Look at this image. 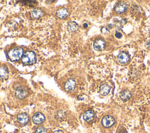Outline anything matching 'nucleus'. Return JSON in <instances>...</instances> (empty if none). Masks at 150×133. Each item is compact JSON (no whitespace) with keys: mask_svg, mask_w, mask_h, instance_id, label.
<instances>
[{"mask_svg":"<svg viewBox=\"0 0 150 133\" xmlns=\"http://www.w3.org/2000/svg\"><path fill=\"white\" fill-rule=\"evenodd\" d=\"M23 55V49L20 47H15L11 49L8 52L9 58L12 61H16L22 59Z\"/></svg>","mask_w":150,"mask_h":133,"instance_id":"nucleus-1","label":"nucleus"},{"mask_svg":"<svg viewBox=\"0 0 150 133\" xmlns=\"http://www.w3.org/2000/svg\"><path fill=\"white\" fill-rule=\"evenodd\" d=\"M21 60L24 64H33L36 62V56L34 52L28 51L23 54Z\"/></svg>","mask_w":150,"mask_h":133,"instance_id":"nucleus-2","label":"nucleus"},{"mask_svg":"<svg viewBox=\"0 0 150 133\" xmlns=\"http://www.w3.org/2000/svg\"><path fill=\"white\" fill-rule=\"evenodd\" d=\"M114 123L115 120L111 115H105L101 120L102 125H103V127L105 128H109L112 126L114 124Z\"/></svg>","mask_w":150,"mask_h":133,"instance_id":"nucleus-3","label":"nucleus"},{"mask_svg":"<svg viewBox=\"0 0 150 133\" xmlns=\"http://www.w3.org/2000/svg\"><path fill=\"white\" fill-rule=\"evenodd\" d=\"M28 91L24 88L22 87H18L15 92V96L19 99L25 98L28 96Z\"/></svg>","mask_w":150,"mask_h":133,"instance_id":"nucleus-4","label":"nucleus"},{"mask_svg":"<svg viewBox=\"0 0 150 133\" xmlns=\"http://www.w3.org/2000/svg\"><path fill=\"white\" fill-rule=\"evenodd\" d=\"M117 60L120 64H125L129 62V56L128 53H127L126 52H121L117 56Z\"/></svg>","mask_w":150,"mask_h":133,"instance_id":"nucleus-5","label":"nucleus"},{"mask_svg":"<svg viewBox=\"0 0 150 133\" xmlns=\"http://www.w3.org/2000/svg\"><path fill=\"white\" fill-rule=\"evenodd\" d=\"M105 43L103 39H97L93 43V47L97 51H101L105 49Z\"/></svg>","mask_w":150,"mask_h":133,"instance_id":"nucleus-6","label":"nucleus"},{"mask_svg":"<svg viewBox=\"0 0 150 133\" xmlns=\"http://www.w3.org/2000/svg\"><path fill=\"white\" fill-rule=\"evenodd\" d=\"M33 122L36 124H40L43 123L45 120V115L40 112L35 113L32 117Z\"/></svg>","mask_w":150,"mask_h":133,"instance_id":"nucleus-7","label":"nucleus"},{"mask_svg":"<svg viewBox=\"0 0 150 133\" xmlns=\"http://www.w3.org/2000/svg\"><path fill=\"white\" fill-rule=\"evenodd\" d=\"M76 86V81L72 79L67 80L64 84V89L67 91H72L74 90Z\"/></svg>","mask_w":150,"mask_h":133,"instance_id":"nucleus-8","label":"nucleus"},{"mask_svg":"<svg viewBox=\"0 0 150 133\" xmlns=\"http://www.w3.org/2000/svg\"><path fill=\"white\" fill-rule=\"evenodd\" d=\"M127 9V6L126 4L123 2H118V4H117V5L114 7L115 11L118 13H121L125 12Z\"/></svg>","mask_w":150,"mask_h":133,"instance_id":"nucleus-9","label":"nucleus"},{"mask_svg":"<svg viewBox=\"0 0 150 133\" xmlns=\"http://www.w3.org/2000/svg\"><path fill=\"white\" fill-rule=\"evenodd\" d=\"M29 116L26 113H21L18 114L17 116L18 122L22 125H25L27 124L29 121Z\"/></svg>","mask_w":150,"mask_h":133,"instance_id":"nucleus-10","label":"nucleus"},{"mask_svg":"<svg viewBox=\"0 0 150 133\" xmlns=\"http://www.w3.org/2000/svg\"><path fill=\"white\" fill-rule=\"evenodd\" d=\"M69 11L66 8H62L58 9L56 12V16L60 19L66 18L69 15Z\"/></svg>","mask_w":150,"mask_h":133,"instance_id":"nucleus-11","label":"nucleus"},{"mask_svg":"<svg viewBox=\"0 0 150 133\" xmlns=\"http://www.w3.org/2000/svg\"><path fill=\"white\" fill-rule=\"evenodd\" d=\"M83 117L86 122H91L94 118V112L92 110H87L84 113Z\"/></svg>","mask_w":150,"mask_h":133,"instance_id":"nucleus-12","label":"nucleus"},{"mask_svg":"<svg viewBox=\"0 0 150 133\" xmlns=\"http://www.w3.org/2000/svg\"><path fill=\"white\" fill-rule=\"evenodd\" d=\"M43 15V11L38 8H35L32 11V16L35 19H38Z\"/></svg>","mask_w":150,"mask_h":133,"instance_id":"nucleus-13","label":"nucleus"},{"mask_svg":"<svg viewBox=\"0 0 150 133\" xmlns=\"http://www.w3.org/2000/svg\"><path fill=\"white\" fill-rule=\"evenodd\" d=\"M110 89L111 88L109 85L107 84H103L100 87V93L103 96H106L109 93Z\"/></svg>","mask_w":150,"mask_h":133,"instance_id":"nucleus-14","label":"nucleus"},{"mask_svg":"<svg viewBox=\"0 0 150 133\" xmlns=\"http://www.w3.org/2000/svg\"><path fill=\"white\" fill-rule=\"evenodd\" d=\"M131 94L130 91L128 90H124L120 94V98L124 101H126L128 100L131 98Z\"/></svg>","mask_w":150,"mask_h":133,"instance_id":"nucleus-15","label":"nucleus"},{"mask_svg":"<svg viewBox=\"0 0 150 133\" xmlns=\"http://www.w3.org/2000/svg\"><path fill=\"white\" fill-rule=\"evenodd\" d=\"M79 28L78 24L74 21H71L68 23L67 29L70 32H74L77 30Z\"/></svg>","mask_w":150,"mask_h":133,"instance_id":"nucleus-16","label":"nucleus"},{"mask_svg":"<svg viewBox=\"0 0 150 133\" xmlns=\"http://www.w3.org/2000/svg\"><path fill=\"white\" fill-rule=\"evenodd\" d=\"M8 75V70L6 67L4 66L0 67V79H3L7 77Z\"/></svg>","mask_w":150,"mask_h":133,"instance_id":"nucleus-17","label":"nucleus"},{"mask_svg":"<svg viewBox=\"0 0 150 133\" xmlns=\"http://www.w3.org/2000/svg\"><path fill=\"white\" fill-rule=\"evenodd\" d=\"M36 133H46V129L43 127H39L36 130Z\"/></svg>","mask_w":150,"mask_h":133,"instance_id":"nucleus-18","label":"nucleus"},{"mask_svg":"<svg viewBox=\"0 0 150 133\" xmlns=\"http://www.w3.org/2000/svg\"><path fill=\"white\" fill-rule=\"evenodd\" d=\"M101 32H102L103 34H107V33H109L108 30V29H107V28H105V27L102 28L101 29Z\"/></svg>","mask_w":150,"mask_h":133,"instance_id":"nucleus-19","label":"nucleus"},{"mask_svg":"<svg viewBox=\"0 0 150 133\" xmlns=\"http://www.w3.org/2000/svg\"><path fill=\"white\" fill-rule=\"evenodd\" d=\"M115 36L116 37H117V38H118V39L121 38L122 36V34H121L120 32H115Z\"/></svg>","mask_w":150,"mask_h":133,"instance_id":"nucleus-20","label":"nucleus"},{"mask_svg":"<svg viewBox=\"0 0 150 133\" xmlns=\"http://www.w3.org/2000/svg\"><path fill=\"white\" fill-rule=\"evenodd\" d=\"M53 133H64V132L61 130H56Z\"/></svg>","mask_w":150,"mask_h":133,"instance_id":"nucleus-21","label":"nucleus"},{"mask_svg":"<svg viewBox=\"0 0 150 133\" xmlns=\"http://www.w3.org/2000/svg\"><path fill=\"white\" fill-rule=\"evenodd\" d=\"M87 26H88V24H87V23H84L83 24V27H84V28H87Z\"/></svg>","mask_w":150,"mask_h":133,"instance_id":"nucleus-22","label":"nucleus"}]
</instances>
